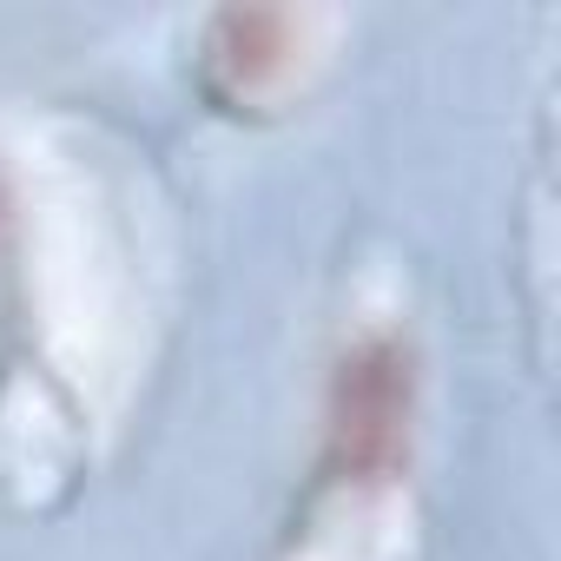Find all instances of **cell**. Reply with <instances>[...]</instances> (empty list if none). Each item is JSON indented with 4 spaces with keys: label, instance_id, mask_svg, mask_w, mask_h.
Listing matches in <instances>:
<instances>
[{
    "label": "cell",
    "instance_id": "cell-2",
    "mask_svg": "<svg viewBox=\"0 0 561 561\" xmlns=\"http://www.w3.org/2000/svg\"><path fill=\"white\" fill-rule=\"evenodd\" d=\"M285 41H291V21L277 14V8H225L211 21V54L225 67H238L244 80L264 73L277 54H285Z\"/></svg>",
    "mask_w": 561,
    "mask_h": 561
},
{
    "label": "cell",
    "instance_id": "cell-1",
    "mask_svg": "<svg viewBox=\"0 0 561 561\" xmlns=\"http://www.w3.org/2000/svg\"><path fill=\"white\" fill-rule=\"evenodd\" d=\"M410 410H416V351H410V337L403 331H364L331 370V397H324L331 462L344 476L390 469L403 456Z\"/></svg>",
    "mask_w": 561,
    "mask_h": 561
}]
</instances>
